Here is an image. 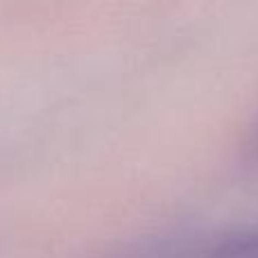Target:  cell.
Instances as JSON below:
<instances>
[{
	"label": "cell",
	"mask_w": 258,
	"mask_h": 258,
	"mask_svg": "<svg viewBox=\"0 0 258 258\" xmlns=\"http://www.w3.org/2000/svg\"><path fill=\"white\" fill-rule=\"evenodd\" d=\"M206 258H258V238L227 242L215 251H211Z\"/></svg>",
	"instance_id": "6da1fadb"
}]
</instances>
